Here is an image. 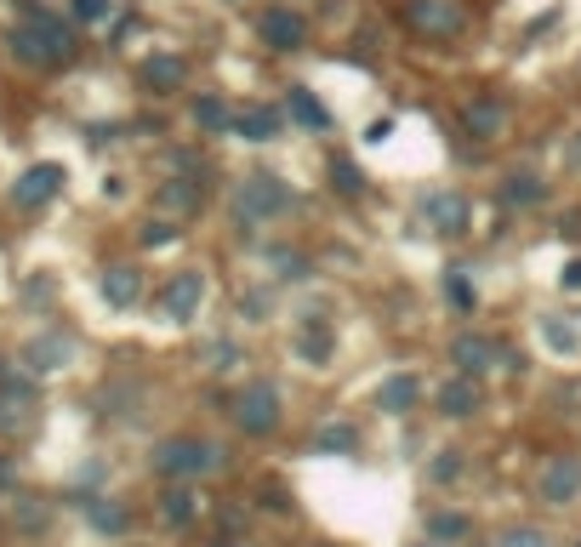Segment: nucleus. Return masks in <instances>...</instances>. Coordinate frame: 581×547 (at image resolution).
I'll use <instances>...</instances> for the list:
<instances>
[{
  "instance_id": "50",
  "label": "nucleus",
  "mask_w": 581,
  "mask_h": 547,
  "mask_svg": "<svg viewBox=\"0 0 581 547\" xmlns=\"http://www.w3.org/2000/svg\"><path fill=\"white\" fill-rule=\"evenodd\" d=\"M24 303L29 308H52L57 303V280H52V274H35V280L24 285Z\"/></svg>"
},
{
  "instance_id": "57",
  "label": "nucleus",
  "mask_w": 581,
  "mask_h": 547,
  "mask_svg": "<svg viewBox=\"0 0 581 547\" xmlns=\"http://www.w3.org/2000/svg\"><path fill=\"white\" fill-rule=\"evenodd\" d=\"M576 80H581V52H576Z\"/></svg>"
},
{
  "instance_id": "52",
  "label": "nucleus",
  "mask_w": 581,
  "mask_h": 547,
  "mask_svg": "<svg viewBox=\"0 0 581 547\" xmlns=\"http://www.w3.org/2000/svg\"><path fill=\"white\" fill-rule=\"evenodd\" d=\"M308 547H348V542H331V536H314Z\"/></svg>"
},
{
  "instance_id": "12",
  "label": "nucleus",
  "mask_w": 581,
  "mask_h": 547,
  "mask_svg": "<svg viewBox=\"0 0 581 547\" xmlns=\"http://www.w3.org/2000/svg\"><path fill=\"white\" fill-rule=\"evenodd\" d=\"M502 343H507V325L456 320L445 331V343H439V360H445V371H456V376L496 383V376H502Z\"/></svg>"
},
{
  "instance_id": "35",
  "label": "nucleus",
  "mask_w": 581,
  "mask_h": 547,
  "mask_svg": "<svg viewBox=\"0 0 581 547\" xmlns=\"http://www.w3.org/2000/svg\"><path fill=\"white\" fill-rule=\"evenodd\" d=\"M422 536L439 547H467L479 536V513L462 508V502H427L422 508Z\"/></svg>"
},
{
  "instance_id": "58",
  "label": "nucleus",
  "mask_w": 581,
  "mask_h": 547,
  "mask_svg": "<svg viewBox=\"0 0 581 547\" xmlns=\"http://www.w3.org/2000/svg\"><path fill=\"white\" fill-rule=\"evenodd\" d=\"M570 547H581V531H576V536H570Z\"/></svg>"
},
{
  "instance_id": "34",
  "label": "nucleus",
  "mask_w": 581,
  "mask_h": 547,
  "mask_svg": "<svg viewBox=\"0 0 581 547\" xmlns=\"http://www.w3.org/2000/svg\"><path fill=\"white\" fill-rule=\"evenodd\" d=\"M63 183H69L63 160H35V165H24V172H17L12 205H17V212H46V205L63 194Z\"/></svg>"
},
{
  "instance_id": "3",
  "label": "nucleus",
  "mask_w": 581,
  "mask_h": 547,
  "mask_svg": "<svg viewBox=\"0 0 581 547\" xmlns=\"http://www.w3.org/2000/svg\"><path fill=\"white\" fill-rule=\"evenodd\" d=\"M405 234L416 240H434L445 251H467L479 245V194L462 183V177H439V183H416L405 194V217H399Z\"/></svg>"
},
{
  "instance_id": "56",
  "label": "nucleus",
  "mask_w": 581,
  "mask_h": 547,
  "mask_svg": "<svg viewBox=\"0 0 581 547\" xmlns=\"http://www.w3.org/2000/svg\"><path fill=\"white\" fill-rule=\"evenodd\" d=\"M0 485H12V468H6V462H0Z\"/></svg>"
},
{
  "instance_id": "9",
  "label": "nucleus",
  "mask_w": 581,
  "mask_h": 547,
  "mask_svg": "<svg viewBox=\"0 0 581 547\" xmlns=\"http://www.w3.org/2000/svg\"><path fill=\"white\" fill-rule=\"evenodd\" d=\"M148 468L160 485H205V479L234 473V445L205 428H171L148 445Z\"/></svg>"
},
{
  "instance_id": "10",
  "label": "nucleus",
  "mask_w": 581,
  "mask_h": 547,
  "mask_svg": "<svg viewBox=\"0 0 581 547\" xmlns=\"http://www.w3.org/2000/svg\"><path fill=\"white\" fill-rule=\"evenodd\" d=\"M245 35H251V46L263 52L268 63L314 57L319 40H326L314 6H303V0H256V6L245 12Z\"/></svg>"
},
{
  "instance_id": "8",
  "label": "nucleus",
  "mask_w": 581,
  "mask_h": 547,
  "mask_svg": "<svg viewBox=\"0 0 581 547\" xmlns=\"http://www.w3.org/2000/svg\"><path fill=\"white\" fill-rule=\"evenodd\" d=\"M85 29L75 24L69 12H57V6H46V0H29L24 6V17L12 24V35H6V52L24 63V69H40V75H57V69H69V63L85 52V40H80Z\"/></svg>"
},
{
  "instance_id": "54",
  "label": "nucleus",
  "mask_w": 581,
  "mask_h": 547,
  "mask_svg": "<svg viewBox=\"0 0 581 547\" xmlns=\"http://www.w3.org/2000/svg\"><path fill=\"white\" fill-rule=\"evenodd\" d=\"M405 547H439V542H427V536H411V542H405Z\"/></svg>"
},
{
  "instance_id": "30",
  "label": "nucleus",
  "mask_w": 581,
  "mask_h": 547,
  "mask_svg": "<svg viewBox=\"0 0 581 547\" xmlns=\"http://www.w3.org/2000/svg\"><path fill=\"white\" fill-rule=\"evenodd\" d=\"M148 399H155L148 376H137V371H109V376H103V388L92 393V411L103 416V423H137V416L148 411Z\"/></svg>"
},
{
  "instance_id": "38",
  "label": "nucleus",
  "mask_w": 581,
  "mask_h": 547,
  "mask_svg": "<svg viewBox=\"0 0 581 547\" xmlns=\"http://www.w3.org/2000/svg\"><path fill=\"white\" fill-rule=\"evenodd\" d=\"M80 513L97 536H132V502H120V496H85Z\"/></svg>"
},
{
  "instance_id": "14",
  "label": "nucleus",
  "mask_w": 581,
  "mask_h": 547,
  "mask_svg": "<svg viewBox=\"0 0 581 547\" xmlns=\"http://www.w3.org/2000/svg\"><path fill=\"white\" fill-rule=\"evenodd\" d=\"M205 303H211V268L205 263H177V268L160 274V285H155V320L160 325L194 331Z\"/></svg>"
},
{
  "instance_id": "44",
  "label": "nucleus",
  "mask_w": 581,
  "mask_h": 547,
  "mask_svg": "<svg viewBox=\"0 0 581 547\" xmlns=\"http://www.w3.org/2000/svg\"><path fill=\"white\" fill-rule=\"evenodd\" d=\"M530 371H536V360H530V348H525L519 336L507 331V343H502V376H496V383H530Z\"/></svg>"
},
{
  "instance_id": "6",
  "label": "nucleus",
  "mask_w": 581,
  "mask_h": 547,
  "mask_svg": "<svg viewBox=\"0 0 581 547\" xmlns=\"http://www.w3.org/2000/svg\"><path fill=\"white\" fill-rule=\"evenodd\" d=\"M285 353H291V365L296 371H308V376H326L336 371L342 360V303L331 297V291H296L291 308H285Z\"/></svg>"
},
{
  "instance_id": "49",
  "label": "nucleus",
  "mask_w": 581,
  "mask_h": 547,
  "mask_svg": "<svg viewBox=\"0 0 581 547\" xmlns=\"http://www.w3.org/2000/svg\"><path fill=\"white\" fill-rule=\"evenodd\" d=\"M558 177H565V183H576V177H581V125L558 137Z\"/></svg>"
},
{
  "instance_id": "20",
  "label": "nucleus",
  "mask_w": 581,
  "mask_h": 547,
  "mask_svg": "<svg viewBox=\"0 0 581 547\" xmlns=\"http://www.w3.org/2000/svg\"><path fill=\"white\" fill-rule=\"evenodd\" d=\"M434 297H439V308L450 313V320H479V313H485L479 257H473V245H467V251H450V257L439 263V274H434Z\"/></svg>"
},
{
  "instance_id": "27",
  "label": "nucleus",
  "mask_w": 581,
  "mask_h": 547,
  "mask_svg": "<svg viewBox=\"0 0 581 547\" xmlns=\"http://www.w3.org/2000/svg\"><path fill=\"white\" fill-rule=\"evenodd\" d=\"M155 165H160V177H200V183H211V188L228 183L223 160L211 154V143H200V137H160Z\"/></svg>"
},
{
  "instance_id": "41",
  "label": "nucleus",
  "mask_w": 581,
  "mask_h": 547,
  "mask_svg": "<svg viewBox=\"0 0 581 547\" xmlns=\"http://www.w3.org/2000/svg\"><path fill=\"white\" fill-rule=\"evenodd\" d=\"M251 508L256 513H274V519H296V491L279 473H263V479H256V491H251Z\"/></svg>"
},
{
  "instance_id": "2",
  "label": "nucleus",
  "mask_w": 581,
  "mask_h": 547,
  "mask_svg": "<svg viewBox=\"0 0 581 547\" xmlns=\"http://www.w3.org/2000/svg\"><path fill=\"white\" fill-rule=\"evenodd\" d=\"M314 200L308 188L296 183L291 172H279V165H245V172H234L223 183V228H228V245L240 251V257H256V245L268 234H279L285 223L308 217Z\"/></svg>"
},
{
  "instance_id": "45",
  "label": "nucleus",
  "mask_w": 581,
  "mask_h": 547,
  "mask_svg": "<svg viewBox=\"0 0 581 547\" xmlns=\"http://www.w3.org/2000/svg\"><path fill=\"white\" fill-rule=\"evenodd\" d=\"M553 234L565 240L570 251H581V200H558V212H553Z\"/></svg>"
},
{
  "instance_id": "25",
  "label": "nucleus",
  "mask_w": 581,
  "mask_h": 547,
  "mask_svg": "<svg viewBox=\"0 0 581 547\" xmlns=\"http://www.w3.org/2000/svg\"><path fill=\"white\" fill-rule=\"evenodd\" d=\"M285 308H291V297L274 280H263L256 268L234 285V297H228V313H234V325H240V331H268L274 320H285Z\"/></svg>"
},
{
  "instance_id": "13",
  "label": "nucleus",
  "mask_w": 581,
  "mask_h": 547,
  "mask_svg": "<svg viewBox=\"0 0 581 547\" xmlns=\"http://www.w3.org/2000/svg\"><path fill=\"white\" fill-rule=\"evenodd\" d=\"M319 194L348 205V212H365V205L382 200L376 172L359 160V143H326L319 149Z\"/></svg>"
},
{
  "instance_id": "46",
  "label": "nucleus",
  "mask_w": 581,
  "mask_h": 547,
  "mask_svg": "<svg viewBox=\"0 0 581 547\" xmlns=\"http://www.w3.org/2000/svg\"><path fill=\"white\" fill-rule=\"evenodd\" d=\"M553 291L565 303H581V251H570L565 263H558V274H553Z\"/></svg>"
},
{
  "instance_id": "40",
  "label": "nucleus",
  "mask_w": 581,
  "mask_h": 547,
  "mask_svg": "<svg viewBox=\"0 0 581 547\" xmlns=\"http://www.w3.org/2000/svg\"><path fill=\"white\" fill-rule=\"evenodd\" d=\"M183 240H188V228L171 223V217H160V212H148V217L132 228V245H137V251H171V245H183Z\"/></svg>"
},
{
  "instance_id": "15",
  "label": "nucleus",
  "mask_w": 581,
  "mask_h": 547,
  "mask_svg": "<svg viewBox=\"0 0 581 547\" xmlns=\"http://www.w3.org/2000/svg\"><path fill=\"white\" fill-rule=\"evenodd\" d=\"M132 86L148 103H177V97H188L194 86H200V63H194V52H183V46H148L132 63Z\"/></svg>"
},
{
  "instance_id": "42",
  "label": "nucleus",
  "mask_w": 581,
  "mask_h": 547,
  "mask_svg": "<svg viewBox=\"0 0 581 547\" xmlns=\"http://www.w3.org/2000/svg\"><path fill=\"white\" fill-rule=\"evenodd\" d=\"M565 17H570V0H547V12H536L530 24L519 29V52H536V46H542V40L558 29V24H565Z\"/></svg>"
},
{
  "instance_id": "37",
  "label": "nucleus",
  "mask_w": 581,
  "mask_h": 547,
  "mask_svg": "<svg viewBox=\"0 0 581 547\" xmlns=\"http://www.w3.org/2000/svg\"><path fill=\"white\" fill-rule=\"evenodd\" d=\"M205 513V496L200 485H160L155 496V519L165 524V531H194V519Z\"/></svg>"
},
{
  "instance_id": "19",
  "label": "nucleus",
  "mask_w": 581,
  "mask_h": 547,
  "mask_svg": "<svg viewBox=\"0 0 581 547\" xmlns=\"http://www.w3.org/2000/svg\"><path fill=\"white\" fill-rule=\"evenodd\" d=\"M394 46H399V35H394V24H387V12L371 6V12H359L354 24H348V35H342V46L331 57L336 63H354L359 75H382L387 57H394Z\"/></svg>"
},
{
  "instance_id": "16",
  "label": "nucleus",
  "mask_w": 581,
  "mask_h": 547,
  "mask_svg": "<svg viewBox=\"0 0 581 547\" xmlns=\"http://www.w3.org/2000/svg\"><path fill=\"white\" fill-rule=\"evenodd\" d=\"M427 393H434V383H427L422 365H387L371 383V393H365V405H371V416H382V423H416L427 411Z\"/></svg>"
},
{
  "instance_id": "48",
  "label": "nucleus",
  "mask_w": 581,
  "mask_h": 547,
  "mask_svg": "<svg viewBox=\"0 0 581 547\" xmlns=\"http://www.w3.org/2000/svg\"><path fill=\"white\" fill-rule=\"evenodd\" d=\"M17 524L35 536V531H46L52 524V502L46 496H17Z\"/></svg>"
},
{
  "instance_id": "4",
  "label": "nucleus",
  "mask_w": 581,
  "mask_h": 547,
  "mask_svg": "<svg viewBox=\"0 0 581 547\" xmlns=\"http://www.w3.org/2000/svg\"><path fill=\"white\" fill-rule=\"evenodd\" d=\"M211 405H217L223 428L234 439H245V445H274L291 428V399L274 371H245L240 383L211 388Z\"/></svg>"
},
{
  "instance_id": "7",
  "label": "nucleus",
  "mask_w": 581,
  "mask_h": 547,
  "mask_svg": "<svg viewBox=\"0 0 581 547\" xmlns=\"http://www.w3.org/2000/svg\"><path fill=\"white\" fill-rule=\"evenodd\" d=\"M382 12L416 52H467L485 24L473 0H382Z\"/></svg>"
},
{
  "instance_id": "31",
  "label": "nucleus",
  "mask_w": 581,
  "mask_h": 547,
  "mask_svg": "<svg viewBox=\"0 0 581 547\" xmlns=\"http://www.w3.org/2000/svg\"><path fill=\"white\" fill-rule=\"evenodd\" d=\"M97 297L109 313H137L148 303V268L137 257H109L97 268Z\"/></svg>"
},
{
  "instance_id": "36",
  "label": "nucleus",
  "mask_w": 581,
  "mask_h": 547,
  "mask_svg": "<svg viewBox=\"0 0 581 547\" xmlns=\"http://www.w3.org/2000/svg\"><path fill=\"white\" fill-rule=\"evenodd\" d=\"M473 473V451L467 445H456V439H439V445H427V456H422V485L427 491H456L462 479Z\"/></svg>"
},
{
  "instance_id": "51",
  "label": "nucleus",
  "mask_w": 581,
  "mask_h": 547,
  "mask_svg": "<svg viewBox=\"0 0 581 547\" xmlns=\"http://www.w3.org/2000/svg\"><path fill=\"white\" fill-rule=\"evenodd\" d=\"M132 35H137V6H125V12L115 17V29H109V52H120Z\"/></svg>"
},
{
  "instance_id": "29",
  "label": "nucleus",
  "mask_w": 581,
  "mask_h": 547,
  "mask_svg": "<svg viewBox=\"0 0 581 547\" xmlns=\"http://www.w3.org/2000/svg\"><path fill=\"white\" fill-rule=\"evenodd\" d=\"M40 423V388L29 371H17L12 360H0V433H29Z\"/></svg>"
},
{
  "instance_id": "26",
  "label": "nucleus",
  "mask_w": 581,
  "mask_h": 547,
  "mask_svg": "<svg viewBox=\"0 0 581 547\" xmlns=\"http://www.w3.org/2000/svg\"><path fill=\"white\" fill-rule=\"evenodd\" d=\"M530 343L558 365H576L581 360V313L565 303H547V308H530Z\"/></svg>"
},
{
  "instance_id": "18",
  "label": "nucleus",
  "mask_w": 581,
  "mask_h": 547,
  "mask_svg": "<svg viewBox=\"0 0 581 547\" xmlns=\"http://www.w3.org/2000/svg\"><path fill=\"white\" fill-rule=\"evenodd\" d=\"M279 103H285V114H291V132L296 137H314L319 149L326 143H342V120H336V109L326 103V92L314 86V80H303V75H291V80H279Z\"/></svg>"
},
{
  "instance_id": "32",
  "label": "nucleus",
  "mask_w": 581,
  "mask_h": 547,
  "mask_svg": "<svg viewBox=\"0 0 581 547\" xmlns=\"http://www.w3.org/2000/svg\"><path fill=\"white\" fill-rule=\"evenodd\" d=\"M75 360H80V331H69V325H40L24 343V353H17V365L29 376H52L63 365H75Z\"/></svg>"
},
{
  "instance_id": "5",
  "label": "nucleus",
  "mask_w": 581,
  "mask_h": 547,
  "mask_svg": "<svg viewBox=\"0 0 581 547\" xmlns=\"http://www.w3.org/2000/svg\"><path fill=\"white\" fill-rule=\"evenodd\" d=\"M558 165H547L542 154H530V149H513L502 154L496 165L485 172V200H490V212H502L513 223H525V217H553L558 212Z\"/></svg>"
},
{
  "instance_id": "17",
  "label": "nucleus",
  "mask_w": 581,
  "mask_h": 547,
  "mask_svg": "<svg viewBox=\"0 0 581 547\" xmlns=\"http://www.w3.org/2000/svg\"><path fill=\"white\" fill-rule=\"evenodd\" d=\"M530 502L542 513H570L581 502V451H542L530 468Z\"/></svg>"
},
{
  "instance_id": "21",
  "label": "nucleus",
  "mask_w": 581,
  "mask_h": 547,
  "mask_svg": "<svg viewBox=\"0 0 581 547\" xmlns=\"http://www.w3.org/2000/svg\"><path fill=\"white\" fill-rule=\"evenodd\" d=\"M490 411V383H479V376H456V371H445L434 393H427V416L445 428H467V423H479V416Z\"/></svg>"
},
{
  "instance_id": "55",
  "label": "nucleus",
  "mask_w": 581,
  "mask_h": 547,
  "mask_svg": "<svg viewBox=\"0 0 581 547\" xmlns=\"http://www.w3.org/2000/svg\"><path fill=\"white\" fill-rule=\"evenodd\" d=\"M205 547H240V542H228V536H217V542H205Z\"/></svg>"
},
{
  "instance_id": "28",
  "label": "nucleus",
  "mask_w": 581,
  "mask_h": 547,
  "mask_svg": "<svg viewBox=\"0 0 581 547\" xmlns=\"http://www.w3.org/2000/svg\"><path fill=\"white\" fill-rule=\"evenodd\" d=\"M365 445H371V433H365V423L354 411H326V416H314V428H308V439H303V451L308 456H342V462H359L365 456Z\"/></svg>"
},
{
  "instance_id": "11",
  "label": "nucleus",
  "mask_w": 581,
  "mask_h": 547,
  "mask_svg": "<svg viewBox=\"0 0 581 547\" xmlns=\"http://www.w3.org/2000/svg\"><path fill=\"white\" fill-rule=\"evenodd\" d=\"M251 268L263 274V280H274L285 297H296V291L319 285V274H326V257H319V245L308 234H291V228H279V234H268L263 245H256Z\"/></svg>"
},
{
  "instance_id": "53",
  "label": "nucleus",
  "mask_w": 581,
  "mask_h": 547,
  "mask_svg": "<svg viewBox=\"0 0 581 547\" xmlns=\"http://www.w3.org/2000/svg\"><path fill=\"white\" fill-rule=\"evenodd\" d=\"M217 6H245V12H251V6H256V0H217Z\"/></svg>"
},
{
  "instance_id": "1",
  "label": "nucleus",
  "mask_w": 581,
  "mask_h": 547,
  "mask_svg": "<svg viewBox=\"0 0 581 547\" xmlns=\"http://www.w3.org/2000/svg\"><path fill=\"white\" fill-rule=\"evenodd\" d=\"M519 137V97L502 80H467L445 109V154L456 172H490Z\"/></svg>"
},
{
  "instance_id": "33",
  "label": "nucleus",
  "mask_w": 581,
  "mask_h": 547,
  "mask_svg": "<svg viewBox=\"0 0 581 547\" xmlns=\"http://www.w3.org/2000/svg\"><path fill=\"white\" fill-rule=\"evenodd\" d=\"M194 365H200V376H211V383H223V376H234L240 365H251V343H245L240 331L217 325V331H205L200 343H194Z\"/></svg>"
},
{
  "instance_id": "39",
  "label": "nucleus",
  "mask_w": 581,
  "mask_h": 547,
  "mask_svg": "<svg viewBox=\"0 0 581 547\" xmlns=\"http://www.w3.org/2000/svg\"><path fill=\"white\" fill-rule=\"evenodd\" d=\"M485 547H565L542 519H502L496 531L485 536Z\"/></svg>"
},
{
  "instance_id": "22",
  "label": "nucleus",
  "mask_w": 581,
  "mask_h": 547,
  "mask_svg": "<svg viewBox=\"0 0 581 547\" xmlns=\"http://www.w3.org/2000/svg\"><path fill=\"white\" fill-rule=\"evenodd\" d=\"M296 137L291 132V114L279 92H245L240 97V114H234V143H245V149H274V143Z\"/></svg>"
},
{
  "instance_id": "23",
  "label": "nucleus",
  "mask_w": 581,
  "mask_h": 547,
  "mask_svg": "<svg viewBox=\"0 0 581 547\" xmlns=\"http://www.w3.org/2000/svg\"><path fill=\"white\" fill-rule=\"evenodd\" d=\"M234 114H240V97H234L228 86H194L183 97V120H188V132L200 137V143H228L234 137Z\"/></svg>"
},
{
  "instance_id": "24",
  "label": "nucleus",
  "mask_w": 581,
  "mask_h": 547,
  "mask_svg": "<svg viewBox=\"0 0 581 547\" xmlns=\"http://www.w3.org/2000/svg\"><path fill=\"white\" fill-rule=\"evenodd\" d=\"M211 205H217V188L200 183V177H155V194H148V212H160L183 228L211 217Z\"/></svg>"
},
{
  "instance_id": "43",
  "label": "nucleus",
  "mask_w": 581,
  "mask_h": 547,
  "mask_svg": "<svg viewBox=\"0 0 581 547\" xmlns=\"http://www.w3.org/2000/svg\"><path fill=\"white\" fill-rule=\"evenodd\" d=\"M120 12H125V0H69V17L80 29H103V24H115Z\"/></svg>"
},
{
  "instance_id": "47",
  "label": "nucleus",
  "mask_w": 581,
  "mask_h": 547,
  "mask_svg": "<svg viewBox=\"0 0 581 547\" xmlns=\"http://www.w3.org/2000/svg\"><path fill=\"white\" fill-rule=\"evenodd\" d=\"M394 132H399V114L387 109V114H376V120L359 125V149H382V143H394Z\"/></svg>"
}]
</instances>
